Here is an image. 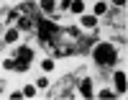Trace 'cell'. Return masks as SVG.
<instances>
[{
  "instance_id": "obj_1",
  "label": "cell",
  "mask_w": 128,
  "mask_h": 100,
  "mask_svg": "<svg viewBox=\"0 0 128 100\" xmlns=\"http://www.w3.org/2000/svg\"><path fill=\"white\" fill-rule=\"evenodd\" d=\"M92 57H95V62L100 67H110L115 59H118V49H115L110 41H100L98 46L92 49Z\"/></svg>"
},
{
  "instance_id": "obj_2",
  "label": "cell",
  "mask_w": 128,
  "mask_h": 100,
  "mask_svg": "<svg viewBox=\"0 0 128 100\" xmlns=\"http://www.w3.org/2000/svg\"><path fill=\"white\" fill-rule=\"evenodd\" d=\"M36 26H38V41L46 44V46H49L51 41H56V36L62 33V26H59V23L46 21V18H41V16L36 18Z\"/></svg>"
},
{
  "instance_id": "obj_3",
  "label": "cell",
  "mask_w": 128,
  "mask_h": 100,
  "mask_svg": "<svg viewBox=\"0 0 128 100\" xmlns=\"http://www.w3.org/2000/svg\"><path fill=\"white\" fill-rule=\"evenodd\" d=\"M113 82H115V92L123 95L126 92V72H115L113 74Z\"/></svg>"
},
{
  "instance_id": "obj_4",
  "label": "cell",
  "mask_w": 128,
  "mask_h": 100,
  "mask_svg": "<svg viewBox=\"0 0 128 100\" xmlns=\"http://www.w3.org/2000/svg\"><path fill=\"white\" fill-rule=\"evenodd\" d=\"M34 59V49L31 46H20L18 49V62H31Z\"/></svg>"
},
{
  "instance_id": "obj_5",
  "label": "cell",
  "mask_w": 128,
  "mask_h": 100,
  "mask_svg": "<svg viewBox=\"0 0 128 100\" xmlns=\"http://www.w3.org/2000/svg\"><path fill=\"white\" fill-rule=\"evenodd\" d=\"M80 95L82 97H92V82L90 80H82L80 82Z\"/></svg>"
},
{
  "instance_id": "obj_6",
  "label": "cell",
  "mask_w": 128,
  "mask_h": 100,
  "mask_svg": "<svg viewBox=\"0 0 128 100\" xmlns=\"http://www.w3.org/2000/svg\"><path fill=\"white\" fill-rule=\"evenodd\" d=\"M18 36H20V31H18V28L5 31V44H16V41H18Z\"/></svg>"
},
{
  "instance_id": "obj_7",
  "label": "cell",
  "mask_w": 128,
  "mask_h": 100,
  "mask_svg": "<svg viewBox=\"0 0 128 100\" xmlns=\"http://www.w3.org/2000/svg\"><path fill=\"white\" fill-rule=\"evenodd\" d=\"M82 26L84 28H95L98 26V16H82Z\"/></svg>"
},
{
  "instance_id": "obj_8",
  "label": "cell",
  "mask_w": 128,
  "mask_h": 100,
  "mask_svg": "<svg viewBox=\"0 0 128 100\" xmlns=\"http://www.w3.org/2000/svg\"><path fill=\"white\" fill-rule=\"evenodd\" d=\"M69 10H72V13H84V0H72Z\"/></svg>"
},
{
  "instance_id": "obj_9",
  "label": "cell",
  "mask_w": 128,
  "mask_h": 100,
  "mask_svg": "<svg viewBox=\"0 0 128 100\" xmlns=\"http://www.w3.org/2000/svg\"><path fill=\"white\" fill-rule=\"evenodd\" d=\"M38 5H41V10H46V13H51V10L56 8L54 0H38Z\"/></svg>"
},
{
  "instance_id": "obj_10",
  "label": "cell",
  "mask_w": 128,
  "mask_h": 100,
  "mask_svg": "<svg viewBox=\"0 0 128 100\" xmlns=\"http://www.w3.org/2000/svg\"><path fill=\"white\" fill-rule=\"evenodd\" d=\"M23 97H36V85H26L23 87Z\"/></svg>"
},
{
  "instance_id": "obj_11",
  "label": "cell",
  "mask_w": 128,
  "mask_h": 100,
  "mask_svg": "<svg viewBox=\"0 0 128 100\" xmlns=\"http://www.w3.org/2000/svg\"><path fill=\"white\" fill-rule=\"evenodd\" d=\"M105 10H108V5H105V3H98V5H95V16H105Z\"/></svg>"
},
{
  "instance_id": "obj_12",
  "label": "cell",
  "mask_w": 128,
  "mask_h": 100,
  "mask_svg": "<svg viewBox=\"0 0 128 100\" xmlns=\"http://www.w3.org/2000/svg\"><path fill=\"white\" fill-rule=\"evenodd\" d=\"M41 64H44V69H46V72H51V69H54V59H44Z\"/></svg>"
},
{
  "instance_id": "obj_13",
  "label": "cell",
  "mask_w": 128,
  "mask_h": 100,
  "mask_svg": "<svg viewBox=\"0 0 128 100\" xmlns=\"http://www.w3.org/2000/svg\"><path fill=\"white\" fill-rule=\"evenodd\" d=\"M115 95H118V92H113V90H100V100L102 97H115Z\"/></svg>"
},
{
  "instance_id": "obj_14",
  "label": "cell",
  "mask_w": 128,
  "mask_h": 100,
  "mask_svg": "<svg viewBox=\"0 0 128 100\" xmlns=\"http://www.w3.org/2000/svg\"><path fill=\"white\" fill-rule=\"evenodd\" d=\"M3 67H5V69H16V62H13V59H5Z\"/></svg>"
},
{
  "instance_id": "obj_15",
  "label": "cell",
  "mask_w": 128,
  "mask_h": 100,
  "mask_svg": "<svg viewBox=\"0 0 128 100\" xmlns=\"http://www.w3.org/2000/svg\"><path fill=\"white\" fill-rule=\"evenodd\" d=\"M36 87H49V80H46V77H41V80H36Z\"/></svg>"
},
{
  "instance_id": "obj_16",
  "label": "cell",
  "mask_w": 128,
  "mask_h": 100,
  "mask_svg": "<svg viewBox=\"0 0 128 100\" xmlns=\"http://www.w3.org/2000/svg\"><path fill=\"white\" fill-rule=\"evenodd\" d=\"M69 5H72V0H62V10H67Z\"/></svg>"
},
{
  "instance_id": "obj_17",
  "label": "cell",
  "mask_w": 128,
  "mask_h": 100,
  "mask_svg": "<svg viewBox=\"0 0 128 100\" xmlns=\"http://www.w3.org/2000/svg\"><path fill=\"white\" fill-rule=\"evenodd\" d=\"M113 3H115V5H126V0H113Z\"/></svg>"
},
{
  "instance_id": "obj_18",
  "label": "cell",
  "mask_w": 128,
  "mask_h": 100,
  "mask_svg": "<svg viewBox=\"0 0 128 100\" xmlns=\"http://www.w3.org/2000/svg\"><path fill=\"white\" fill-rule=\"evenodd\" d=\"M0 92H3V85H0Z\"/></svg>"
}]
</instances>
